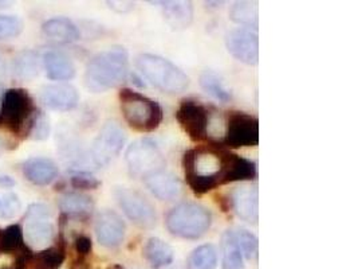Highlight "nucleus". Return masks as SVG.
Wrapping results in <instances>:
<instances>
[{
	"label": "nucleus",
	"instance_id": "nucleus-32",
	"mask_svg": "<svg viewBox=\"0 0 358 269\" xmlns=\"http://www.w3.org/2000/svg\"><path fill=\"white\" fill-rule=\"evenodd\" d=\"M26 134H30L34 140H45L49 137L50 121L46 115L36 112L33 121L30 123Z\"/></svg>",
	"mask_w": 358,
	"mask_h": 269
},
{
	"label": "nucleus",
	"instance_id": "nucleus-5",
	"mask_svg": "<svg viewBox=\"0 0 358 269\" xmlns=\"http://www.w3.org/2000/svg\"><path fill=\"white\" fill-rule=\"evenodd\" d=\"M36 113L30 93L26 89L14 88L6 90L0 99V130L19 134L26 131Z\"/></svg>",
	"mask_w": 358,
	"mask_h": 269
},
{
	"label": "nucleus",
	"instance_id": "nucleus-24",
	"mask_svg": "<svg viewBox=\"0 0 358 269\" xmlns=\"http://www.w3.org/2000/svg\"><path fill=\"white\" fill-rule=\"evenodd\" d=\"M229 18L239 25L258 29L259 8L255 1H235L229 10Z\"/></svg>",
	"mask_w": 358,
	"mask_h": 269
},
{
	"label": "nucleus",
	"instance_id": "nucleus-26",
	"mask_svg": "<svg viewBox=\"0 0 358 269\" xmlns=\"http://www.w3.org/2000/svg\"><path fill=\"white\" fill-rule=\"evenodd\" d=\"M14 74L19 80H33L39 73V57L33 50L20 51L13 62Z\"/></svg>",
	"mask_w": 358,
	"mask_h": 269
},
{
	"label": "nucleus",
	"instance_id": "nucleus-41",
	"mask_svg": "<svg viewBox=\"0 0 358 269\" xmlns=\"http://www.w3.org/2000/svg\"><path fill=\"white\" fill-rule=\"evenodd\" d=\"M3 93H4V90H3V85H0V99H1Z\"/></svg>",
	"mask_w": 358,
	"mask_h": 269
},
{
	"label": "nucleus",
	"instance_id": "nucleus-20",
	"mask_svg": "<svg viewBox=\"0 0 358 269\" xmlns=\"http://www.w3.org/2000/svg\"><path fill=\"white\" fill-rule=\"evenodd\" d=\"M164 18L173 30H182L192 23L194 8L189 1H159Z\"/></svg>",
	"mask_w": 358,
	"mask_h": 269
},
{
	"label": "nucleus",
	"instance_id": "nucleus-42",
	"mask_svg": "<svg viewBox=\"0 0 358 269\" xmlns=\"http://www.w3.org/2000/svg\"><path fill=\"white\" fill-rule=\"evenodd\" d=\"M1 151H3V144H1V142H0V155H1Z\"/></svg>",
	"mask_w": 358,
	"mask_h": 269
},
{
	"label": "nucleus",
	"instance_id": "nucleus-27",
	"mask_svg": "<svg viewBox=\"0 0 358 269\" xmlns=\"http://www.w3.org/2000/svg\"><path fill=\"white\" fill-rule=\"evenodd\" d=\"M35 269H59L65 261V240L61 237L59 244L54 248L43 249L31 257Z\"/></svg>",
	"mask_w": 358,
	"mask_h": 269
},
{
	"label": "nucleus",
	"instance_id": "nucleus-9",
	"mask_svg": "<svg viewBox=\"0 0 358 269\" xmlns=\"http://www.w3.org/2000/svg\"><path fill=\"white\" fill-rule=\"evenodd\" d=\"M23 240L34 248H42L51 242L54 237V225L49 206L42 203L30 205L23 221Z\"/></svg>",
	"mask_w": 358,
	"mask_h": 269
},
{
	"label": "nucleus",
	"instance_id": "nucleus-35",
	"mask_svg": "<svg viewBox=\"0 0 358 269\" xmlns=\"http://www.w3.org/2000/svg\"><path fill=\"white\" fill-rule=\"evenodd\" d=\"M74 245H76V251L80 256H87L92 252V248H93V242L87 235H78L76 238Z\"/></svg>",
	"mask_w": 358,
	"mask_h": 269
},
{
	"label": "nucleus",
	"instance_id": "nucleus-16",
	"mask_svg": "<svg viewBox=\"0 0 358 269\" xmlns=\"http://www.w3.org/2000/svg\"><path fill=\"white\" fill-rule=\"evenodd\" d=\"M80 95L73 85H46L41 90V101L51 111H71L77 106Z\"/></svg>",
	"mask_w": 358,
	"mask_h": 269
},
{
	"label": "nucleus",
	"instance_id": "nucleus-29",
	"mask_svg": "<svg viewBox=\"0 0 358 269\" xmlns=\"http://www.w3.org/2000/svg\"><path fill=\"white\" fill-rule=\"evenodd\" d=\"M188 269H215L217 265V251L212 244H204L194 249L187 261Z\"/></svg>",
	"mask_w": 358,
	"mask_h": 269
},
{
	"label": "nucleus",
	"instance_id": "nucleus-6",
	"mask_svg": "<svg viewBox=\"0 0 358 269\" xmlns=\"http://www.w3.org/2000/svg\"><path fill=\"white\" fill-rule=\"evenodd\" d=\"M125 160L134 178L145 179L165 167V159L159 146L148 137L131 143L125 153Z\"/></svg>",
	"mask_w": 358,
	"mask_h": 269
},
{
	"label": "nucleus",
	"instance_id": "nucleus-23",
	"mask_svg": "<svg viewBox=\"0 0 358 269\" xmlns=\"http://www.w3.org/2000/svg\"><path fill=\"white\" fill-rule=\"evenodd\" d=\"M222 252H223V269H245L243 254L236 242L235 232L226 230L222 235Z\"/></svg>",
	"mask_w": 358,
	"mask_h": 269
},
{
	"label": "nucleus",
	"instance_id": "nucleus-39",
	"mask_svg": "<svg viewBox=\"0 0 358 269\" xmlns=\"http://www.w3.org/2000/svg\"><path fill=\"white\" fill-rule=\"evenodd\" d=\"M13 3L11 1H4V0H0V10L1 8H7V7H10Z\"/></svg>",
	"mask_w": 358,
	"mask_h": 269
},
{
	"label": "nucleus",
	"instance_id": "nucleus-43",
	"mask_svg": "<svg viewBox=\"0 0 358 269\" xmlns=\"http://www.w3.org/2000/svg\"><path fill=\"white\" fill-rule=\"evenodd\" d=\"M1 67H3V61H1V57H0V70H1Z\"/></svg>",
	"mask_w": 358,
	"mask_h": 269
},
{
	"label": "nucleus",
	"instance_id": "nucleus-33",
	"mask_svg": "<svg viewBox=\"0 0 358 269\" xmlns=\"http://www.w3.org/2000/svg\"><path fill=\"white\" fill-rule=\"evenodd\" d=\"M22 210V203L15 193L3 194V202L0 209V219H13L17 217Z\"/></svg>",
	"mask_w": 358,
	"mask_h": 269
},
{
	"label": "nucleus",
	"instance_id": "nucleus-4",
	"mask_svg": "<svg viewBox=\"0 0 358 269\" xmlns=\"http://www.w3.org/2000/svg\"><path fill=\"white\" fill-rule=\"evenodd\" d=\"M165 223L171 235L197 240L211 228L212 214L207 207L199 203L185 202L180 203L166 214Z\"/></svg>",
	"mask_w": 358,
	"mask_h": 269
},
{
	"label": "nucleus",
	"instance_id": "nucleus-34",
	"mask_svg": "<svg viewBox=\"0 0 358 269\" xmlns=\"http://www.w3.org/2000/svg\"><path fill=\"white\" fill-rule=\"evenodd\" d=\"M70 184L77 188V190H96L98 186L101 185V182L98 181L97 178L86 174V172H80L71 177Z\"/></svg>",
	"mask_w": 358,
	"mask_h": 269
},
{
	"label": "nucleus",
	"instance_id": "nucleus-10",
	"mask_svg": "<svg viewBox=\"0 0 358 269\" xmlns=\"http://www.w3.org/2000/svg\"><path fill=\"white\" fill-rule=\"evenodd\" d=\"M125 140H127V134L117 121L110 120L105 123L96 137L90 151L92 163L96 167H103L109 165L114 158L118 156L120 152L122 151Z\"/></svg>",
	"mask_w": 358,
	"mask_h": 269
},
{
	"label": "nucleus",
	"instance_id": "nucleus-31",
	"mask_svg": "<svg viewBox=\"0 0 358 269\" xmlns=\"http://www.w3.org/2000/svg\"><path fill=\"white\" fill-rule=\"evenodd\" d=\"M23 32V20L17 15H0V39L15 38Z\"/></svg>",
	"mask_w": 358,
	"mask_h": 269
},
{
	"label": "nucleus",
	"instance_id": "nucleus-17",
	"mask_svg": "<svg viewBox=\"0 0 358 269\" xmlns=\"http://www.w3.org/2000/svg\"><path fill=\"white\" fill-rule=\"evenodd\" d=\"M150 193L162 201H173L181 194L179 178L165 168L144 179Z\"/></svg>",
	"mask_w": 358,
	"mask_h": 269
},
{
	"label": "nucleus",
	"instance_id": "nucleus-22",
	"mask_svg": "<svg viewBox=\"0 0 358 269\" xmlns=\"http://www.w3.org/2000/svg\"><path fill=\"white\" fill-rule=\"evenodd\" d=\"M144 256L155 268H163L172 264L175 258L173 249L159 237L149 238L144 248Z\"/></svg>",
	"mask_w": 358,
	"mask_h": 269
},
{
	"label": "nucleus",
	"instance_id": "nucleus-25",
	"mask_svg": "<svg viewBox=\"0 0 358 269\" xmlns=\"http://www.w3.org/2000/svg\"><path fill=\"white\" fill-rule=\"evenodd\" d=\"M94 202L81 193H67L59 200V209L66 216H86L93 210Z\"/></svg>",
	"mask_w": 358,
	"mask_h": 269
},
{
	"label": "nucleus",
	"instance_id": "nucleus-2",
	"mask_svg": "<svg viewBox=\"0 0 358 269\" xmlns=\"http://www.w3.org/2000/svg\"><path fill=\"white\" fill-rule=\"evenodd\" d=\"M118 99L122 116L134 131L153 132L160 127L164 115L159 102L129 88H122Z\"/></svg>",
	"mask_w": 358,
	"mask_h": 269
},
{
	"label": "nucleus",
	"instance_id": "nucleus-21",
	"mask_svg": "<svg viewBox=\"0 0 358 269\" xmlns=\"http://www.w3.org/2000/svg\"><path fill=\"white\" fill-rule=\"evenodd\" d=\"M42 30L50 38L64 43L74 42L81 36L78 27L69 18H52L43 23Z\"/></svg>",
	"mask_w": 358,
	"mask_h": 269
},
{
	"label": "nucleus",
	"instance_id": "nucleus-28",
	"mask_svg": "<svg viewBox=\"0 0 358 269\" xmlns=\"http://www.w3.org/2000/svg\"><path fill=\"white\" fill-rule=\"evenodd\" d=\"M200 86L206 93H208L213 99L227 102L231 100V92L226 88L222 77L213 70H204L200 76Z\"/></svg>",
	"mask_w": 358,
	"mask_h": 269
},
{
	"label": "nucleus",
	"instance_id": "nucleus-11",
	"mask_svg": "<svg viewBox=\"0 0 358 269\" xmlns=\"http://www.w3.org/2000/svg\"><path fill=\"white\" fill-rule=\"evenodd\" d=\"M176 118L182 131L192 142L201 143L208 139L211 116L204 105L194 100L181 101Z\"/></svg>",
	"mask_w": 358,
	"mask_h": 269
},
{
	"label": "nucleus",
	"instance_id": "nucleus-19",
	"mask_svg": "<svg viewBox=\"0 0 358 269\" xmlns=\"http://www.w3.org/2000/svg\"><path fill=\"white\" fill-rule=\"evenodd\" d=\"M43 67L52 81H69L76 76V67L65 53L50 50L43 55Z\"/></svg>",
	"mask_w": 358,
	"mask_h": 269
},
{
	"label": "nucleus",
	"instance_id": "nucleus-12",
	"mask_svg": "<svg viewBox=\"0 0 358 269\" xmlns=\"http://www.w3.org/2000/svg\"><path fill=\"white\" fill-rule=\"evenodd\" d=\"M228 53L245 65H257L259 61L258 34L251 29H235L226 35Z\"/></svg>",
	"mask_w": 358,
	"mask_h": 269
},
{
	"label": "nucleus",
	"instance_id": "nucleus-8",
	"mask_svg": "<svg viewBox=\"0 0 358 269\" xmlns=\"http://www.w3.org/2000/svg\"><path fill=\"white\" fill-rule=\"evenodd\" d=\"M114 197L125 216L134 225L143 229H152L157 223V214L155 206L147 198L129 187H117Z\"/></svg>",
	"mask_w": 358,
	"mask_h": 269
},
{
	"label": "nucleus",
	"instance_id": "nucleus-37",
	"mask_svg": "<svg viewBox=\"0 0 358 269\" xmlns=\"http://www.w3.org/2000/svg\"><path fill=\"white\" fill-rule=\"evenodd\" d=\"M15 186V179L8 175H0V187L3 188H11Z\"/></svg>",
	"mask_w": 358,
	"mask_h": 269
},
{
	"label": "nucleus",
	"instance_id": "nucleus-7",
	"mask_svg": "<svg viewBox=\"0 0 358 269\" xmlns=\"http://www.w3.org/2000/svg\"><path fill=\"white\" fill-rule=\"evenodd\" d=\"M259 143V121L245 112H228L223 147L243 149Z\"/></svg>",
	"mask_w": 358,
	"mask_h": 269
},
{
	"label": "nucleus",
	"instance_id": "nucleus-30",
	"mask_svg": "<svg viewBox=\"0 0 358 269\" xmlns=\"http://www.w3.org/2000/svg\"><path fill=\"white\" fill-rule=\"evenodd\" d=\"M234 232H235V238H236V242L241 248V252L243 254V257H245L247 260L254 258L258 253L257 235H252L251 232H248L245 229H238Z\"/></svg>",
	"mask_w": 358,
	"mask_h": 269
},
{
	"label": "nucleus",
	"instance_id": "nucleus-18",
	"mask_svg": "<svg viewBox=\"0 0 358 269\" xmlns=\"http://www.w3.org/2000/svg\"><path fill=\"white\" fill-rule=\"evenodd\" d=\"M23 174L34 185H50L58 177V166L49 158H30L23 166Z\"/></svg>",
	"mask_w": 358,
	"mask_h": 269
},
{
	"label": "nucleus",
	"instance_id": "nucleus-15",
	"mask_svg": "<svg viewBox=\"0 0 358 269\" xmlns=\"http://www.w3.org/2000/svg\"><path fill=\"white\" fill-rule=\"evenodd\" d=\"M127 232L124 219L113 210H103L96 221V235L98 242L106 248L118 247Z\"/></svg>",
	"mask_w": 358,
	"mask_h": 269
},
{
	"label": "nucleus",
	"instance_id": "nucleus-1",
	"mask_svg": "<svg viewBox=\"0 0 358 269\" xmlns=\"http://www.w3.org/2000/svg\"><path fill=\"white\" fill-rule=\"evenodd\" d=\"M129 73V55L122 46H114L94 55L85 71V85L93 93H102L122 84Z\"/></svg>",
	"mask_w": 358,
	"mask_h": 269
},
{
	"label": "nucleus",
	"instance_id": "nucleus-3",
	"mask_svg": "<svg viewBox=\"0 0 358 269\" xmlns=\"http://www.w3.org/2000/svg\"><path fill=\"white\" fill-rule=\"evenodd\" d=\"M136 65L150 84L169 95L184 92L191 83L180 67L156 54L138 55Z\"/></svg>",
	"mask_w": 358,
	"mask_h": 269
},
{
	"label": "nucleus",
	"instance_id": "nucleus-13",
	"mask_svg": "<svg viewBox=\"0 0 358 269\" xmlns=\"http://www.w3.org/2000/svg\"><path fill=\"white\" fill-rule=\"evenodd\" d=\"M222 170H220V185L232 182L252 181L257 178V163L248 160L236 153L223 150L222 155Z\"/></svg>",
	"mask_w": 358,
	"mask_h": 269
},
{
	"label": "nucleus",
	"instance_id": "nucleus-14",
	"mask_svg": "<svg viewBox=\"0 0 358 269\" xmlns=\"http://www.w3.org/2000/svg\"><path fill=\"white\" fill-rule=\"evenodd\" d=\"M231 207L239 219L248 223H258L259 219V193L257 186L242 185L235 187L229 195Z\"/></svg>",
	"mask_w": 358,
	"mask_h": 269
},
{
	"label": "nucleus",
	"instance_id": "nucleus-38",
	"mask_svg": "<svg viewBox=\"0 0 358 269\" xmlns=\"http://www.w3.org/2000/svg\"><path fill=\"white\" fill-rule=\"evenodd\" d=\"M131 80H134V81H133V83H134V84L138 85V86H145V84H143V83H140V81H141V78H138V77H137V76H136V74H133V76H131Z\"/></svg>",
	"mask_w": 358,
	"mask_h": 269
},
{
	"label": "nucleus",
	"instance_id": "nucleus-36",
	"mask_svg": "<svg viewBox=\"0 0 358 269\" xmlns=\"http://www.w3.org/2000/svg\"><path fill=\"white\" fill-rule=\"evenodd\" d=\"M216 202H217V205L220 206L222 212H224V213H227V212H229V210L232 209V207H231L229 197H226V195H217V197H216Z\"/></svg>",
	"mask_w": 358,
	"mask_h": 269
},
{
	"label": "nucleus",
	"instance_id": "nucleus-40",
	"mask_svg": "<svg viewBox=\"0 0 358 269\" xmlns=\"http://www.w3.org/2000/svg\"><path fill=\"white\" fill-rule=\"evenodd\" d=\"M108 269H125L122 265H120V264H113V265H110Z\"/></svg>",
	"mask_w": 358,
	"mask_h": 269
}]
</instances>
